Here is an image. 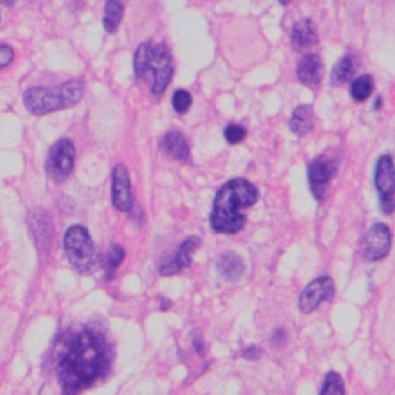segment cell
Masks as SVG:
<instances>
[{
    "label": "cell",
    "instance_id": "obj_1",
    "mask_svg": "<svg viewBox=\"0 0 395 395\" xmlns=\"http://www.w3.org/2000/svg\"><path fill=\"white\" fill-rule=\"evenodd\" d=\"M111 347L102 332L81 329L59 347L56 369L64 395H79L109 374Z\"/></svg>",
    "mask_w": 395,
    "mask_h": 395
},
{
    "label": "cell",
    "instance_id": "obj_2",
    "mask_svg": "<svg viewBox=\"0 0 395 395\" xmlns=\"http://www.w3.org/2000/svg\"><path fill=\"white\" fill-rule=\"evenodd\" d=\"M258 201V190L247 179H232L218 190L210 214V226L218 233H238L247 223L244 209Z\"/></svg>",
    "mask_w": 395,
    "mask_h": 395
},
{
    "label": "cell",
    "instance_id": "obj_3",
    "mask_svg": "<svg viewBox=\"0 0 395 395\" xmlns=\"http://www.w3.org/2000/svg\"><path fill=\"white\" fill-rule=\"evenodd\" d=\"M133 70L136 79H147L151 76V93L162 95L173 78V57L164 43H141L134 53Z\"/></svg>",
    "mask_w": 395,
    "mask_h": 395
},
{
    "label": "cell",
    "instance_id": "obj_4",
    "mask_svg": "<svg viewBox=\"0 0 395 395\" xmlns=\"http://www.w3.org/2000/svg\"><path fill=\"white\" fill-rule=\"evenodd\" d=\"M85 91V83L81 79L64 82L55 88L34 87L25 91L24 105L33 115L42 116L50 113L71 109L81 102Z\"/></svg>",
    "mask_w": 395,
    "mask_h": 395
},
{
    "label": "cell",
    "instance_id": "obj_5",
    "mask_svg": "<svg viewBox=\"0 0 395 395\" xmlns=\"http://www.w3.org/2000/svg\"><path fill=\"white\" fill-rule=\"evenodd\" d=\"M64 249L68 261L79 273H91L97 264L96 249L88 230L83 226H71L65 232Z\"/></svg>",
    "mask_w": 395,
    "mask_h": 395
},
{
    "label": "cell",
    "instance_id": "obj_6",
    "mask_svg": "<svg viewBox=\"0 0 395 395\" xmlns=\"http://www.w3.org/2000/svg\"><path fill=\"white\" fill-rule=\"evenodd\" d=\"M76 161V148L70 139H59L48 151L47 156V169L48 176L55 182H62L70 176L74 169Z\"/></svg>",
    "mask_w": 395,
    "mask_h": 395
},
{
    "label": "cell",
    "instance_id": "obj_7",
    "mask_svg": "<svg viewBox=\"0 0 395 395\" xmlns=\"http://www.w3.org/2000/svg\"><path fill=\"white\" fill-rule=\"evenodd\" d=\"M338 172V162L333 158L329 156H318L312 162L309 164L307 169V178H309V186L310 192L315 196V200L321 201L324 200L326 193L331 181L333 179Z\"/></svg>",
    "mask_w": 395,
    "mask_h": 395
},
{
    "label": "cell",
    "instance_id": "obj_8",
    "mask_svg": "<svg viewBox=\"0 0 395 395\" xmlns=\"http://www.w3.org/2000/svg\"><path fill=\"white\" fill-rule=\"evenodd\" d=\"M375 188L380 196V209L384 215H391L394 210V162L389 155L378 159L375 167Z\"/></svg>",
    "mask_w": 395,
    "mask_h": 395
},
{
    "label": "cell",
    "instance_id": "obj_9",
    "mask_svg": "<svg viewBox=\"0 0 395 395\" xmlns=\"http://www.w3.org/2000/svg\"><path fill=\"white\" fill-rule=\"evenodd\" d=\"M333 295H335L333 279L329 277L317 278L301 292L298 300L300 310L303 314H312L321 303L331 301Z\"/></svg>",
    "mask_w": 395,
    "mask_h": 395
},
{
    "label": "cell",
    "instance_id": "obj_10",
    "mask_svg": "<svg viewBox=\"0 0 395 395\" xmlns=\"http://www.w3.org/2000/svg\"><path fill=\"white\" fill-rule=\"evenodd\" d=\"M392 246L391 229L383 223H377L369 229L363 242V254L368 261H380L387 256Z\"/></svg>",
    "mask_w": 395,
    "mask_h": 395
},
{
    "label": "cell",
    "instance_id": "obj_11",
    "mask_svg": "<svg viewBox=\"0 0 395 395\" xmlns=\"http://www.w3.org/2000/svg\"><path fill=\"white\" fill-rule=\"evenodd\" d=\"M111 200L120 212H130L133 207L130 176L123 164H118L111 173Z\"/></svg>",
    "mask_w": 395,
    "mask_h": 395
},
{
    "label": "cell",
    "instance_id": "obj_12",
    "mask_svg": "<svg viewBox=\"0 0 395 395\" xmlns=\"http://www.w3.org/2000/svg\"><path fill=\"white\" fill-rule=\"evenodd\" d=\"M200 246H201V240L198 237L187 238L178 247L176 254H174L170 260H167L159 265V273L164 277H170V275H176V273H179L181 270L190 268L193 254L200 249Z\"/></svg>",
    "mask_w": 395,
    "mask_h": 395
},
{
    "label": "cell",
    "instance_id": "obj_13",
    "mask_svg": "<svg viewBox=\"0 0 395 395\" xmlns=\"http://www.w3.org/2000/svg\"><path fill=\"white\" fill-rule=\"evenodd\" d=\"M296 76H298L301 83L315 88L323 79L321 57L315 55V53H310V55L301 57L298 67H296Z\"/></svg>",
    "mask_w": 395,
    "mask_h": 395
},
{
    "label": "cell",
    "instance_id": "obj_14",
    "mask_svg": "<svg viewBox=\"0 0 395 395\" xmlns=\"http://www.w3.org/2000/svg\"><path fill=\"white\" fill-rule=\"evenodd\" d=\"M159 148H161L165 155L176 159L179 162L190 161V146L186 136L178 130L165 133L162 139L159 141Z\"/></svg>",
    "mask_w": 395,
    "mask_h": 395
},
{
    "label": "cell",
    "instance_id": "obj_15",
    "mask_svg": "<svg viewBox=\"0 0 395 395\" xmlns=\"http://www.w3.org/2000/svg\"><path fill=\"white\" fill-rule=\"evenodd\" d=\"M317 41H318L317 29L312 20L301 19L298 22H295L291 33V42L293 45V48L296 50L310 48L312 45L317 43Z\"/></svg>",
    "mask_w": 395,
    "mask_h": 395
},
{
    "label": "cell",
    "instance_id": "obj_16",
    "mask_svg": "<svg viewBox=\"0 0 395 395\" xmlns=\"http://www.w3.org/2000/svg\"><path fill=\"white\" fill-rule=\"evenodd\" d=\"M29 227H32L36 244L41 249L48 247L51 238H53V226H51V219L48 218V215L41 210L34 212L32 218H29Z\"/></svg>",
    "mask_w": 395,
    "mask_h": 395
},
{
    "label": "cell",
    "instance_id": "obj_17",
    "mask_svg": "<svg viewBox=\"0 0 395 395\" xmlns=\"http://www.w3.org/2000/svg\"><path fill=\"white\" fill-rule=\"evenodd\" d=\"M315 116L312 105H300L292 113V118L289 120V128L295 136H306L314 128Z\"/></svg>",
    "mask_w": 395,
    "mask_h": 395
},
{
    "label": "cell",
    "instance_id": "obj_18",
    "mask_svg": "<svg viewBox=\"0 0 395 395\" xmlns=\"http://www.w3.org/2000/svg\"><path fill=\"white\" fill-rule=\"evenodd\" d=\"M216 269L219 272V275H221L224 279L235 283V281H238L242 275H244L246 265L244 261L241 260V256H238L237 254L227 252L218 260Z\"/></svg>",
    "mask_w": 395,
    "mask_h": 395
},
{
    "label": "cell",
    "instance_id": "obj_19",
    "mask_svg": "<svg viewBox=\"0 0 395 395\" xmlns=\"http://www.w3.org/2000/svg\"><path fill=\"white\" fill-rule=\"evenodd\" d=\"M124 16V4L118 0H110L105 4L104 10V28L107 33H115Z\"/></svg>",
    "mask_w": 395,
    "mask_h": 395
},
{
    "label": "cell",
    "instance_id": "obj_20",
    "mask_svg": "<svg viewBox=\"0 0 395 395\" xmlns=\"http://www.w3.org/2000/svg\"><path fill=\"white\" fill-rule=\"evenodd\" d=\"M354 68H355L354 60L351 56L341 57L335 64V67L332 68V74H331L332 85L340 87V85H343V83H346L349 79L352 78Z\"/></svg>",
    "mask_w": 395,
    "mask_h": 395
},
{
    "label": "cell",
    "instance_id": "obj_21",
    "mask_svg": "<svg viewBox=\"0 0 395 395\" xmlns=\"http://www.w3.org/2000/svg\"><path fill=\"white\" fill-rule=\"evenodd\" d=\"M374 91V79L370 74H361L356 78L351 87V96L356 102H364Z\"/></svg>",
    "mask_w": 395,
    "mask_h": 395
},
{
    "label": "cell",
    "instance_id": "obj_22",
    "mask_svg": "<svg viewBox=\"0 0 395 395\" xmlns=\"http://www.w3.org/2000/svg\"><path fill=\"white\" fill-rule=\"evenodd\" d=\"M125 258V250L123 246L119 244H113L109 250V255H107V261H105V277L107 279L115 277V272L119 269V265L123 264Z\"/></svg>",
    "mask_w": 395,
    "mask_h": 395
},
{
    "label": "cell",
    "instance_id": "obj_23",
    "mask_svg": "<svg viewBox=\"0 0 395 395\" xmlns=\"http://www.w3.org/2000/svg\"><path fill=\"white\" fill-rule=\"evenodd\" d=\"M320 395H345L343 378L337 372H329L324 378V384Z\"/></svg>",
    "mask_w": 395,
    "mask_h": 395
},
{
    "label": "cell",
    "instance_id": "obj_24",
    "mask_svg": "<svg viewBox=\"0 0 395 395\" xmlns=\"http://www.w3.org/2000/svg\"><path fill=\"white\" fill-rule=\"evenodd\" d=\"M172 105H173L174 111L179 113V115H184V113H187L188 109L192 107V95H190L187 90L174 91Z\"/></svg>",
    "mask_w": 395,
    "mask_h": 395
},
{
    "label": "cell",
    "instance_id": "obj_25",
    "mask_svg": "<svg viewBox=\"0 0 395 395\" xmlns=\"http://www.w3.org/2000/svg\"><path fill=\"white\" fill-rule=\"evenodd\" d=\"M246 128L241 127L238 124H230L226 127L224 130V138L229 144H240L242 139L246 138Z\"/></svg>",
    "mask_w": 395,
    "mask_h": 395
},
{
    "label": "cell",
    "instance_id": "obj_26",
    "mask_svg": "<svg viewBox=\"0 0 395 395\" xmlns=\"http://www.w3.org/2000/svg\"><path fill=\"white\" fill-rule=\"evenodd\" d=\"M14 60V50L10 45L0 43V68L8 67Z\"/></svg>",
    "mask_w": 395,
    "mask_h": 395
},
{
    "label": "cell",
    "instance_id": "obj_27",
    "mask_svg": "<svg viewBox=\"0 0 395 395\" xmlns=\"http://www.w3.org/2000/svg\"><path fill=\"white\" fill-rule=\"evenodd\" d=\"M242 355H244V359L247 360H256L258 356L261 355V349H258L256 346H249L247 349L242 351Z\"/></svg>",
    "mask_w": 395,
    "mask_h": 395
},
{
    "label": "cell",
    "instance_id": "obj_28",
    "mask_svg": "<svg viewBox=\"0 0 395 395\" xmlns=\"http://www.w3.org/2000/svg\"><path fill=\"white\" fill-rule=\"evenodd\" d=\"M195 347H196V352H200V354H204V346H202V343L200 341V343H198V341L195 340Z\"/></svg>",
    "mask_w": 395,
    "mask_h": 395
},
{
    "label": "cell",
    "instance_id": "obj_29",
    "mask_svg": "<svg viewBox=\"0 0 395 395\" xmlns=\"http://www.w3.org/2000/svg\"><path fill=\"white\" fill-rule=\"evenodd\" d=\"M380 104H382V97H377V102H375V109H380Z\"/></svg>",
    "mask_w": 395,
    "mask_h": 395
}]
</instances>
